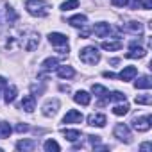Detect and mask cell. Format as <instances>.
Returning <instances> with one entry per match:
<instances>
[{
    "mask_svg": "<svg viewBox=\"0 0 152 152\" xmlns=\"http://www.w3.org/2000/svg\"><path fill=\"white\" fill-rule=\"evenodd\" d=\"M25 9L29 15L38 16V18H45L48 16V4L45 0H27L25 2Z\"/></svg>",
    "mask_w": 152,
    "mask_h": 152,
    "instance_id": "cell-1",
    "label": "cell"
},
{
    "mask_svg": "<svg viewBox=\"0 0 152 152\" xmlns=\"http://www.w3.org/2000/svg\"><path fill=\"white\" fill-rule=\"evenodd\" d=\"M79 59L84 64H97L100 61V52H99L97 47H84L79 52Z\"/></svg>",
    "mask_w": 152,
    "mask_h": 152,
    "instance_id": "cell-2",
    "label": "cell"
},
{
    "mask_svg": "<svg viewBox=\"0 0 152 152\" xmlns=\"http://www.w3.org/2000/svg\"><path fill=\"white\" fill-rule=\"evenodd\" d=\"M132 129L134 131H138V132H147V131H150V127H152V118H150V115H145V116H136V118H132Z\"/></svg>",
    "mask_w": 152,
    "mask_h": 152,
    "instance_id": "cell-3",
    "label": "cell"
},
{
    "mask_svg": "<svg viewBox=\"0 0 152 152\" xmlns=\"http://www.w3.org/2000/svg\"><path fill=\"white\" fill-rule=\"evenodd\" d=\"M113 134H115L120 141H125V143H129V141L132 140L131 129H129L125 124H116V125H115V129H113Z\"/></svg>",
    "mask_w": 152,
    "mask_h": 152,
    "instance_id": "cell-4",
    "label": "cell"
},
{
    "mask_svg": "<svg viewBox=\"0 0 152 152\" xmlns=\"http://www.w3.org/2000/svg\"><path fill=\"white\" fill-rule=\"evenodd\" d=\"M145 56H147V50H145L143 47H140L138 41H132L131 47H129V52L125 54L127 59H141V57H145Z\"/></svg>",
    "mask_w": 152,
    "mask_h": 152,
    "instance_id": "cell-5",
    "label": "cell"
},
{
    "mask_svg": "<svg viewBox=\"0 0 152 152\" xmlns=\"http://www.w3.org/2000/svg\"><path fill=\"white\" fill-rule=\"evenodd\" d=\"M83 113L77 109H70L64 116H63V124H81L83 122Z\"/></svg>",
    "mask_w": 152,
    "mask_h": 152,
    "instance_id": "cell-6",
    "label": "cell"
},
{
    "mask_svg": "<svg viewBox=\"0 0 152 152\" xmlns=\"http://www.w3.org/2000/svg\"><path fill=\"white\" fill-rule=\"evenodd\" d=\"M48 41L54 47H68V36H64L61 32H50L48 34Z\"/></svg>",
    "mask_w": 152,
    "mask_h": 152,
    "instance_id": "cell-7",
    "label": "cell"
},
{
    "mask_svg": "<svg viewBox=\"0 0 152 152\" xmlns=\"http://www.w3.org/2000/svg\"><path fill=\"white\" fill-rule=\"evenodd\" d=\"M136 75H138V68H136V66H125V68L116 75V77L125 83V81H132Z\"/></svg>",
    "mask_w": 152,
    "mask_h": 152,
    "instance_id": "cell-8",
    "label": "cell"
},
{
    "mask_svg": "<svg viewBox=\"0 0 152 152\" xmlns=\"http://www.w3.org/2000/svg\"><path fill=\"white\" fill-rule=\"evenodd\" d=\"M57 109H59V100H57V99L48 100V102L43 106V115H45V116H54V115L57 113Z\"/></svg>",
    "mask_w": 152,
    "mask_h": 152,
    "instance_id": "cell-9",
    "label": "cell"
},
{
    "mask_svg": "<svg viewBox=\"0 0 152 152\" xmlns=\"http://www.w3.org/2000/svg\"><path fill=\"white\" fill-rule=\"evenodd\" d=\"M88 124L91 127H104L107 124V118H106V115H90L88 116Z\"/></svg>",
    "mask_w": 152,
    "mask_h": 152,
    "instance_id": "cell-10",
    "label": "cell"
},
{
    "mask_svg": "<svg viewBox=\"0 0 152 152\" xmlns=\"http://www.w3.org/2000/svg\"><path fill=\"white\" fill-rule=\"evenodd\" d=\"M22 109L27 111V113H32L36 109V99L34 95H25L23 100H22Z\"/></svg>",
    "mask_w": 152,
    "mask_h": 152,
    "instance_id": "cell-11",
    "label": "cell"
},
{
    "mask_svg": "<svg viewBox=\"0 0 152 152\" xmlns=\"http://www.w3.org/2000/svg\"><path fill=\"white\" fill-rule=\"evenodd\" d=\"M93 32H95V36H99V38H106V36L111 32V25H109V23H95Z\"/></svg>",
    "mask_w": 152,
    "mask_h": 152,
    "instance_id": "cell-12",
    "label": "cell"
},
{
    "mask_svg": "<svg viewBox=\"0 0 152 152\" xmlns=\"http://www.w3.org/2000/svg\"><path fill=\"white\" fill-rule=\"evenodd\" d=\"M73 100L75 102H77V104H81V106H88L90 102H91V95L88 93V91H77V93H75L73 95Z\"/></svg>",
    "mask_w": 152,
    "mask_h": 152,
    "instance_id": "cell-13",
    "label": "cell"
},
{
    "mask_svg": "<svg viewBox=\"0 0 152 152\" xmlns=\"http://www.w3.org/2000/svg\"><path fill=\"white\" fill-rule=\"evenodd\" d=\"M56 73H57V77H61V79H72L75 75V70L72 66H57Z\"/></svg>",
    "mask_w": 152,
    "mask_h": 152,
    "instance_id": "cell-14",
    "label": "cell"
},
{
    "mask_svg": "<svg viewBox=\"0 0 152 152\" xmlns=\"http://www.w3.org/2000/svg\"><path fill=\"white\" fill-rule=\"evenodd\" d=\"M38 45H39V34H34V32H32V34L27 36V43L23 45V48L29 50V52H32Z\"/></svg>",
    "mask_w": 152,
    "mask_h": 152,
    "instance_id": "cell-15",
    "label": "cell"
},
{
    "mask_svg": "<svg viewBox=\"0 0 152 152\" xmlns=\"http://www.w3.org/2000/svg\"><path fill=\"white\" fill-rule=\"evenodd\" d=\"M91 91L95 93V97L104 99V100L109 102V91H107V88H104L102 84H93V86H91Z\"/></svg>",
    "mask_w": 152,
    "mask_h": 152,
    "instance_id": "cell-16",
    "label": "cell"
},
{
    "mask_svg": "<svg viewBox=\"0 0 152 152\" xmlns=\"http://www.w3.org/2000/svg\"><path fill=\"white\" fill-rule=\"evenodd\" d=\"M86 22H88V18H86V15H75V16H72V18H68V23L72 25V27H84L86 25Z\"/></svg>",
    "mask_w": 152,
    "mask_h": 152,
    "instance_id": "cell-17",
    "label": "cell"
},
{
    "mask_svg": "<svg viewBox=\"0 0 152 152\" xmlns=\"http://www.w3.org/2000/svg\"><path fill=\"white\" fill-rule=\"evenodd\" d=\"M16 95H18V88H16V86H6L4 102H6V104H11V102H15Z\"/></svg>",
    "mask_w": 152,
    "mask_h": 152,
    "instance_id": "cell-18",
    "label": "cell"
},
{
    "mask_svg": "<svg viewBox=\"0 0 152 152\" xmlns=\"http://www.w3.org/2000/svg\"><path fill=\"white\" fill-rule=\"evenodd\" d=\"M150 86H152V81H150L148 75H141V77L134 83L136 90H150Z\"/></svg>",
    "mask_w": 152,
    "mask_h": 152,
    "instance_id": "cell-19",
    "label": "cell"
},
{
    "mask_svg": "<svg viewBox=\"0 0 152 152\" xmlns=\"http://www.w3.org/2000/svg\"><path fill=\"white\" fill-rule=\"evenodd\" d=\"M34 147H36V141H32V140H20L16 143V148L22 152H31V150H34Z\"/></svg>",
    "mask_w": 152,
    "mask_h": 152,
    "instance_id": "cell-20",
    "label": "cell"
},
{
    "mask_svg": "<svg viewBox=\"0 0 152 152\" xmlns=\"http://www.w3.org/2000/svg\"><path fill=\"white\" fill-rule=\"evenodd\" d=\"M63 136L68 141H77L81 138V131H77V129H63Z\"/></svg>",
    "mask_w": 152,
    "mask_h": 152,
    "instance_id": "cell-21",
    "label": "cell"
},
{
    "mask_svg": "<svg viewBox=\"0 0 152 152\" xmlns=\"http://www.w3.org/2000/svg\"><path fill=\"white\" fill-rule=\"evenodd\" d=\"M124 31H125V32H132V34H141V32H143V27H141L140 22H129V23L124 27Z\"/></svg>",
    "mask_w": 152,
    "mask_h": 152,
    "instance_id": "cell-22",
    "label": "cell"
},
{
    "mask_svg": "<svg viewBox=\"0 0 152 152\" xmlns=\"http://www.w3.org/2000/svg\"><path fill=\"white\" fill-rule=\"evenodd\" d=\"M104 50H109V52H115V50H120L124 45H122V41H102V45H100Z\"/></svg>",
    "mask_w": 152,
    "mask_h": 152,
    "instance_id": "cell-23",
    "label": "cell"
},
{
    "mask_svg": "<svg viewBox=\"0 0 152 152\" xmlns=\"http://www.w3.org/2000/svg\"><path fill=\"white\" fill-rule=\"evenodd\" d=\"M57 66V59L56 57H48V59H45L43 63H41V70H45V72H50V70H54Z\"/></svg>",
    "mask_w": 152,
    "mask_h": 152,
    "instance_id": "cell-24",
    "label": "cell"
},
{
    "mask_svg": "<svg viewBox=\"0 0 152 152\" xmlns=\"http://www.w3.org/2000/svg\"><path fill=\"white\" fill-rule=\"evenodd\" d=\"M113 113H115L116 116H124V115H127V113H129V104L124 100V104H118V106L113 107Z\"/></svg>",
    "mask_w": 152,
    "mask_h": 152,
    "instance_id": "cell-25",
    "label": "cell"
},
{
    "mask_svg": "<svg viewBox=\"0 0 152 152\" xmlns=\"http://www.w3.org/2000/svg\"><path fill=\"white\" fill-rule=\"evenodd\" d=\"M43 148H45L47 152H59V150H61V147H59V143H57L56 140H47L45 145H43Z\"/></svg>",
    "mask_w": 152,
    "mask_h": 152,
    "instance_id": "cell-26",
    "label": "cell"
},
{
    "mask_svg": "<svg viewBox=\"0 0 152 152\" xmlns=\"http://www.w3.org/2000/svg\"><path fill=\"white\" fill-rule=\"evenodd\" d=\"M79 7V0H66V2L61 4V11H72Z\"/></svg>",
    "mask_w": 152,
    "mask_h": 152,
    "instance_id": "cell-27",
    "label": "cell"
},
{
    "mask_svg": "<svg viewBox=\"0 0 152 152\" xmlns=\"http://www.w3.org/2000/svg\"><path fill=\"white\" fill-rule=\"evenodd\" d=\"M134 102L140 104V106H150V104H152V97H150L148 93H145V95H138V97L134 99Z\"/></svg>",
    "mask_w": 152,
    "mask_h": 152,
    "instance_id": "cell-28",
    "label": "cell"
},
{
    "mask_svg": "<svg viewBox=\"0 0 152 152\" xmlns=\"http://www.w3.org/2000/svg\"><path fill=\"white\" fill-rule=\"evenodd\" d=\"M11 132H13V129L7 122H0V138H9Z\"/></svg>",
    "mask_w": 152,
    "mask_h": 152,
    "instance_id": "cell-29",
    "label": "cell"
},
{
    "mask_svg": "<svg viewBox=\"0 0 152 152\" xmlns=\"http://www.w3.org/2000/svg\"><path fill=\"white\" fill-rule=\"evenodd\" d=\"M6 16H7V22H9V23H13V22H16V18H18V15L15 13V9H13V7H9V6H7V11H6Z\"/></svg>",
    "mask_w": 152,
    "mask_h": 152,
    "instance_id": "cell-30",
    "label": "cell"
},
{
    "mask_svg": "<svg viewBox=\"0 0 152 152\" xmlns=\"http://www.w3.org/2000/svg\"><path fill=\"white\" fill-rule=\"evenodd\" d=\"M109 100H118V102H124L125 100V95L122 91H113L109 93Z\"/></svg>",
    "mask_w": 152,
    "mask_h": 152,
    "instance_id": "cell-31",
    "label": "cell"
},
{
    "mask_svg": "<svg viewBox=\"0 0 152 152\" xmlns=\"http://www.w3.org/2000/svg\"><path fill=\"white\" fill-rule=\"evenodd\" d=\"M127 6H129L131 9H138V7L141 6V0H127Z\"/></svg>",
    "mask_w": 152,
    "mask_h": 152,
    "instance_id": "cell-32",
    "label": "cell"
},
{
    "mask_svg": "<svg viewBox=\"0 0 152 152\" xmlns=\"http://www.w3.org/2000/svg\"><path fill=\"white\" fill-rule=\"evenodd\" d=\"M111 4L115 7H124V6H127V0H111Z\"/></svg>",
    "mask_w": 152,
    "mask_h": 152,
    "instance_id": "cell-33",
    "label": "cell"
},
{
    "mask_svg": "<svg viewBox=\"0 0 152 152\" xmlns=\"http://www.w3.org/2000/svg\"><path fill=\"white\" fill-rule=\"evenodd\" d=\"M29 131V125L27 124H18L16 125V132H27Z\"/></svg>",
    "mask_w": 152,
    "mask_h": 152,
    "instance_id": "cell-34",
    "label": "cell"
},
{
    "mask_svg": "<svg viewBox=\"0 0 152 152\" xmlns=\"http://www.w3.org/2000/svg\"><path fill=\"white\" fill-rule=\"evenodd\" d=\"M150 148H152V143H148V141L140 145V150H141V152H147V150H150Z\"/></svg>",
    "mask_w": 152,
    "mask_h": 152,
    "instance_id": "cell-35",
    "label": "cell"
},
{
    "mask_svg": "<svg viewBox=\"0 0 152 152\" xmlns=\"http://www.w3.org/2000/svg\"><path fill=\"white\" fill-rule=\"evenodd\" d=\"M102 75H104L106 79H116V75H115V73H111V72H104Z\"/></svg>",
    "mask_w": 152,
    "mask_h": 152,
    "instance_id": "cell-36",
    "label": "cell"
},
{
    "mask_svg": "<svg viewBox=\"0 0 152 152\" xmlns=\"http://www.w3.org/2000/svg\"><path fill=\"white\" fill-rule=\"evenodd\" d=\"M152 7V0H143V9H150Z\"/></svg>",
    "mask_w": 152,
    "mask_h": 152,
    "instance_id": "cell-37",
    "label": "cell"
},
{
    "mask_svg": "<svg viewBox=\"0 0 152 152\" xmlns=\"http://www.w3.org/2000/svg\"><path fill=\"white\" fill-rule=\"evenodd\" d=\"M88 138H90V141H91V143H93V145H95V143H99V141H100V136H88Z\"/></svg>",
    "mask_w": 152,
    "mask_h": 152,
    "instance_id": "cell-38",
    "label": "cell"
},
{
    "mask_svg": "<svg viewBox=\"0 0 152 152\" xmlns=\"http://www.w3.org/2000/svg\"><path fill=\"white\" fill-rule=\"evenodd\" d=\"M6 86H7L6 79H4V77H0V88H6Z\"/></svg>",
    "mask_w": 152,
    "mask_h": 152,
    "instance_id": "cell-39",
    "label": "cell"
},
{
    "mask_svg": "<svg viewBox=\"0 0 152 152\" xmlns=\"http://www.w3.org/2000/svg\"><path fill=\"white\" fill-rule=\"evenodd\" d=\"M109 63H111V64H118V63H120V59H116V57H115V59H111Z\"/></svg>",
    "mask_w": 152,
    "mask_h": 152,
    "instance_id": "cell-40",
    "label": "cell"
}]
</instances>
